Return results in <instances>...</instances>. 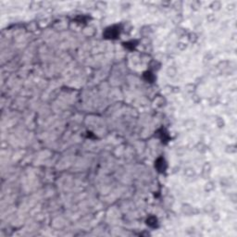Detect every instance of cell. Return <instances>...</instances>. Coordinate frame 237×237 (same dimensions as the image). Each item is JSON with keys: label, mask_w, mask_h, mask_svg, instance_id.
Here are the masks:
<instances>
[{"label": "cell", "mask_w": 237, "mask_h": 237, "mask_svg": "<svg viewBox=\"0 0 237 237\" xmlns=\"http://www.w3.org/2000/svg\"><path fill=\"white\" fill-rule=\"evenodd\" d=\"M118 35H120V28L116 27V26L109 27L105 32V36L107 37V38H110V39L116 38Z\"/></svg>", "instance_id": "6da1fadb"}, {"label": "cell", "mask_w": 237, "mask_h": 237, "mask_svg": "<svg viewBox=\"0 0 237 237\" xmlns=\"http://www.w3.org/2000/svg\"><path fill=\"white\" fill-rule=\"evenodd\" d=\"M146 223H147V225L150 226V227H153V228L157 227V218H155V217H150V218H148V220H146Z\"/></svg>", "instance_id": "7a4b0ae2"}]
</instances>
